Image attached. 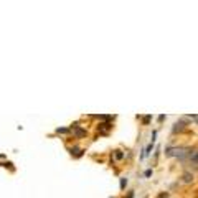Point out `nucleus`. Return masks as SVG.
Masks as SVG:
<instances>
[{
	"label": "nucleus",
	"mask_w": 198,
	"mask_h": 198,
	"mask_svg": "<svg viewBox=\"0 0 198 198\" xmlns=\"http://www.w3.org/2000/svg\"><path fill=\"white\" fill-rule=\"evenodd\" d=\"M185 129H187V119H178L175 124H173L172 132H173V134H177V132H183Z\"/></svg>",
	"instance_id": "1"
},
{
	"label": "nucleus",
	"mask_w": 198,
	"mask_h": 198,
	"mask_svg": "<svg viewBox=\"0 0 198 198\" xmlns=\"http://www.w3.org/2000/svg\"><path fill=\"white\" fill-rule=\"evenodd\" d=\"M190 165H193V168H198V149L193 150L192 157H190Z\"/></svg>",
	"instance_id": "2"
},
{
	"label": "nucleus",
	"mask_w": 198,
	"mask_h": 198,
	"mask_svg": "<svg viewBox=\"0 0 198 198\" xmlns=\"http://www.w3.org/2000/svg\"><path fill=\"white\" fill-rule=\"evenodd\" d=\"M182 182H183V183H192L193 182V173L192 172H183V175H182Z\"/></svg>",
	"instance_id": "3"
},
{
	"label": "nucleus",
	"mask_w": 198,
	"mask_h": 198,
	"mask_svg": "<svg viewBox=\"0 0 198 198\" xmlns=\"http://www.w3.org/2000/svg\"><path fill=\"white\" fill-rule=\"evenodd\" d=\"M70 153H71V155H74V157H81V155H83V149H79V147H71V149H70Z\"/></svg>",
	"instance_id": "4"
},
{
	"label": "nucleus",
	"mask_w": 198,
	"mask_h": 198,
	"mask_svg": "<svg viewBox=\"0 0 198 198\" xmlns=\"http://www.w3.org/2000/svg\"><path fill=\"white\" fill-rule=\"evenodd\" d=\"M74 129V137H78V139H81V137L86 135V131L84 129H78V127H73Z\"/></svg>",
	"instance_id": "5"
},
{
	"label": "nucleus",
	"mask_w": 198,
	"mask_h": 198,
	"mask_svg": "<svg viewBox=\"0 0 198 198\" xmlns=\"http://www.w3.org/2000/svg\"><path fill=\"white\" fill-rule=\"evenodd\" d=\"M111 127H112L111 122H103V124H99V129H111Z\"/></svg>",
	"instance_id": "6"
},
{
	"label": "nucleus",
	"mask_w": 198,
	"mask_h": 198,
	"mask_svg": "<svg viewBox=\"0 0 198 198\" xmlns=\"http://www.w3.org/2000/svg\"><path fill=\"white\" fill-rule=\"evenodd\" d=\"M116 159H119V160H121V159H124V153L121 152V150H116Z\"/></svg>",
	"instance_id": "7"
},
{
	"label": "nucleus",
	"mask_w": 198,
	"mask_h": 198,
	"mask_svg": "<svg viewBox=\"0 0 198 198\" xmlns=\"http://www.w3.org/2000/svg\"><path fill=\"white\" fill-rule=\"evenodd\" d=\"M127 185V180L126 178H121V188H124Z\"/></svg>",
	"instance_id": "8"
},
{
	"label": "nucleus",
	"mask_w": 198,
	"mask_h": 198,
	"mask_svg": "<svg viewBox=\"0 0 198 198\" xmlns=\"http://www.w3.org/2000/svg\"><path fill=\"white\" fill-rule=\"evenodd\" d=\"M56 132H58V134H59V132H61V134H66V132H68V129H56Z\"/></svg>",
	"instance_id": "9"
},
{
	"label": "nucleus",
	"mask_w": 198,
	"mask_h": 198,
	"mask_svg": "<svg viewBox=\"0 0 198 198\" xmlns=\"http://www.w3.org/2000/svg\"><path fill=\"white\" fill-rule=\"evenodd\" d=\"M167 196H168V193H167V192H165V193H160V195H159V196H157V198H167Z\"/></svg>",
	"instance_id": "10"
}]
</instances>
